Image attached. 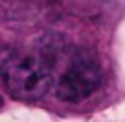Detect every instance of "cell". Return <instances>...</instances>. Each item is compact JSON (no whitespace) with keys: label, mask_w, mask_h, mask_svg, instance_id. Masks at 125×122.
<instances>
[{"label":"cell","mask_w":125,"mask_h":122,"mask_svg":"<svg viewBox=\"0 0 125 122\" xmlns=\"http://www.w3.org/2000/svg\"><path fill=\"white\" fill-rule=\"evenodd\" d=\"M101 70L90 52H77L57 81V96L68 103H79L99 89Z\"/></svg>","instance_id":"7a4b0ae2"},{"label":"cell","mask_w":125,"mask_h":122,"mask_svg":"<svg viewBox=\"0 0 125 122\" xmlns=\"http://www.w3.org/2000/svg\"><path fill=\"white\" fill-rule=\"evenodd\" d=\"M7 92L24 103L40 100L53 87V72L44 57L31 52H15L4 59L0 68Z\"/></svg>","instance_id":"6da1fadb"}]
</instances>
